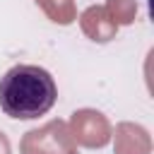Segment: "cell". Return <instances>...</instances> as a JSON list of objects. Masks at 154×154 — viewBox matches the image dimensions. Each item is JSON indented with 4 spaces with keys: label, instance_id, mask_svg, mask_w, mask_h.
<instances>
[{
    "label": "cell",
    "instance_id": "obj_1",
    "mask_svg": "<svg viewBox=\"0 0 154 154\" xmlns=\"http://www.w3.org/2000/svg\"><path fill=\"white\" fill-rule=\"evenodd\" d=\"M58 99L55 82L38 65H14L0 79V108L17 120L46 116Z\"/></svg>",
    "mask_w": 154,
    "mask_h": 154
}]
</instances>
